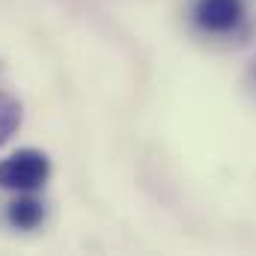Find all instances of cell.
Wrapping results in <instances>:
<instances>
[{"label":"cell","instance_id":"obj_2","mask_svg":"<svg viewBox=\"0 0 256 256\" xmlns=\"http://www.w3.org/2000/svg\"><path fill=\"white\" fill-rule=\"evenodd\" d=\"M194 18L206 33H230L244 18L242 0H196Z\"/></svg>","mask_w":256,"mask_h":256},{"label":"cell","instance_id":"obj_3","mask_svg":"<svg viewBox=\"0 0 256 256\" xmlns=\"http://www.w3.org/2000/svg\"><path fill=\"white\" fill-rule=\"evenodd\" d=\"M6 220L15 230H36L45 220V206L30 194H18L6 208Z\"/></svg>","mask_w":256,"mask_h":256},{"label":"cell","instance_id":"obj_1","mask_svg":"<svg viewBox=\"0 0 256 256\" xmlns=\"http://www.w3.org/2000/svg\"><path fill=\"white\" fill-rule=\"evenodd\" d=\"M51 176V158L42 149H18L0 161V188L15 194L39 191Z\"/></svg>","mask_w":256,"mask_h":256},{"label":"cell","instance_id":"obj_4","mask_svg":"<svg viewBox=\"0 0 256 256\" xmlns=\"http://www.w3.org/2000/svg\"><path fill=\"white\" fill-rule=\"evenodd\" d=\"M21 128V102L9 92H0V146L12 140V134Z\"/></svg>","mask_w":256,"mask_h":256}]
</instances>
